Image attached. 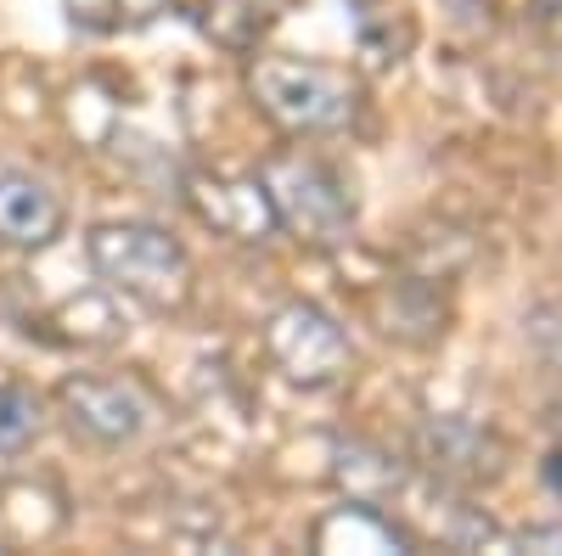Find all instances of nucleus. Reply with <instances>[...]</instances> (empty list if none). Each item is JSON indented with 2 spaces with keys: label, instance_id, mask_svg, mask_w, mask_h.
<instances>
[{
  "label": "nucleus",
  "instance_id": "obj_5",
  "mask_svg": "<svg viewBox=\"0 0 562 556\" xmlns=\"http://www.w3.org/2000/svg\"><path fill=\"white\" fill-rule=\"evenodd\" d=\"M57 405L74 433H85L90 444H108V450L140 439L153 422V399L130 377H68L57 388Z\"/></svg>",
  "mask_w": 562,
  "mask_h": 556
},
{
  "label": "nucleus",
  "instance_id": "obj_4",
  "mask_svg": "<svg viewBox=\"0 0 562 556\" xmlns=\"http://www.w3.org/2000/svg\"><path fill=\"white\" fill-rule=\"evenodd\" d=\"M265 349H270V360L288 371L299 388H326V383H338L344 371H349V338H344V327L326 309H315V304L276 309L270 327H265Z\"/></svg>",
  "mask_w": 562,
  "mask_h": 556
},
{
  "label": "nucleus",
  "instance_id": "obj_3",
  "mask_svg": "<svg viewBox=\"0 0 562 556\" xmlns=\"http://www.w3.org/2000/svg\"><path fill=\"white\" fill-rule=\"evenodd\" d=\"M265 192H270V208L288 230H304L315 242H338L344 225H349V192L344 180L326 169L321 158H304V152H288V158H270L259 169Z\"/></svg>",
  "mask_w": 562,
  "mask_h": 556
},
{
  "label": "nucleus",
  "instance_id": "obj_6",
  "mask_svg": "<svg viewBox=\"0 0 562 556\" xmlns=\"http://www.w3.org/2000/svg\"><path fill=\"white\" fill-rule=\"evenodd\" d=\"M186 203L198 208L203 225H214L220 237H237V242H270L281 230L259 174L254 180L248 174H192L186 180Z\"/></svg>",
  "mask_w": 562,
  "mask_h": 556
},
{
  "label": "nucleus",
  "instance_id": "obj_8",
  "mask_svg": "<svg viewBox=\"0 0 562 556\" xmlns=\"http://www.w3.org/2000/svg\"><path fill=\"white\" fill-rule=\"evenodd\" d=\"M40 433V399L0 377V450H23Z\"/></svg>",
  "mask_w": 562,
  "mask_h": 556
},
{
  "label": "nucleus",
  "instance_id": "obj_1",
  "mask_svg": "<svg viewBox=\"0 0 562 556\" xmlns=\"http://www.w3.org/2000/svg\"><path fill=\"white\" fill-rule=\"evenodd\" d=\"M90 270L140 309H180L192 298V253H186L169 230L140 225V219H108L85 237Z\"/></svg>",
  "mask_w": 562,
  "mask_h": 556
},
{
  "label": "nucleus",
  "instance_id": "obj_7",
  "mask_svg": "<svg viewBox=\"0 0 562 556\" xmlns=\"http://www.w3.org/2000/svg\"><path fill=\"white\" fill-rule=\"evenodd\" d=\"M63 230V203L45 192V180L0 163V242L7 248H52Z\"/></svg>",
  "mask_w": 562,
  "mask_h": 556
},
{
  "label": "nucleus",
  "instance_id": "obj_2",
  "mask_svg": "<svg viewBox=\"0 0 562 556\" xmlns=\"http://www.w3.org/2000/svg\"><path fill=\"white\" fill-rule=\"evenodd\" d=\"M254 97L293 135H338L360 113V90L338 68L299 63V57H259L254 63Z\"/></svg>",
  "mask_w": 562,
  "mask_h": 556
}]
</instances>
